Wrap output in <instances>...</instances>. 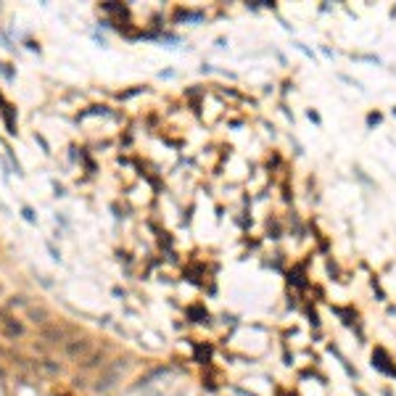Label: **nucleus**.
<instances>
[{"label": "nucleus", "instance_id": "nucleus-1", "mask_svg": "<svg viewBox=\"0 0 396 396\" xmlns=\"http://www.w3.org/2000/svg\"><path fill=\"white\" fill-rule=\"evenodd\" d=\"M122 370H124V365H122V359L116 365H111V367H106L101 372V378L95 380V391L98 393H103V391H111L116 383H119V378H122Z\"/></svg>", "mask_w": 396, "mask_h": 396}, {"label": "nucleus", "instance_id": "nucleus-2", "mask_svg": "<svg viewBox=\"0 0 396 396\" xmlns=\"http://www.w3.org/2000/svg\"><path fill=\"white\" fill-rule=\"evenodd\" d=\"M66 357L74 359V362H87L90 354H92V343L87 338H74V341H66Z\"/></svg>", "mask_w": 396, "mask_h": 396}, {"label": "nucleus", "instance_id": "nucleus-3", "mask_svg": "<svg viewBox=\"0 0 396 396\" xmlns=\"http://www.w3.org/2000/svg\"><path fill=\"white\" fill-rule=\"evenodd\" d=\"M0 325H3V330L6 335H11V338H16V335L21 333V325L16 320H8V317H0Z\"/></svg>", "mask_w": 396, "mask_h": 396}, {"label": "nucleus", "instance_id": "nucleus-4", "mask_svg": "<svg viewBox=\"0 0 396 396\" xmlns=\"http://www.w3.org/2000/svg\"><path fill=\"white\" fill-rule=\"evenodd\" d=\"M27 312H29L32 322H45V312H42V309H34V307H29Z\"/></svg>", "mask_w": 396, "mask_h": 396}, {"label": "nucleus", "instance_id": "nucleus-5", "mask_svg": "<svg viewBox=\"0 0 396 396\" xmlns=\"http://www.w3.org/2000/svg\"><path fill=\"white\" fill-rule=\"evenodd\" d=\"M174 396H185V393H174Z\"/></svg>", "mask_w": 396, "mask_h": 396}]
</instances>
